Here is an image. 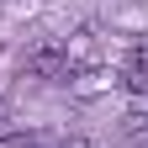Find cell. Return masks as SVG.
<instances>
[{
	"label": "cell",
	"mask_w": 148,
	"mask_h": 148,
	"mask_svg": "<svg viewBox=\"0 0 148 148\" xmlns=\"http://www.w3.org/2000/svg\"><path fill=\"white\" fill-rule=\"evenodd\" d=\"M21 74H27V79H48V85L69 79V53H64V42H53V37H42V42H37V48L27 53Z\"/></svg>",
	"instance_id": "1"
},
{
	"label": "cell",
	"mask_w": 148,
	"mask_h": 148,
	"mask_svg": "<svg viewBox=\"0 0 148 148\" xmlns=\"http://www.w3.org/2000/svg\"><path fill=\"white\" fill-rule=\"evenodd\" d=\"M122 85L132 95H148V42H132V53L122 64Z\"/></svg>",
	"instance_id": "2"
},
{
	"label": "cell",
	"mask_w": 148,
	"mask_h": 148,
	"mask_svg": "<svg viewBox=\"0 0 148 148\" xmlns=\"http://www.w3.org/2000/svg\"><path fill=\"white\" fill-rule=\"evenodd\" d=\"M122 132H127V138H143V132H148V111H143V106H132V111L122 116Z\"/></svg>",
	"instance_id": "3"
},
{
	"label": "cell",
	"mask_w": 148,
	"mask_h": 148,
	"mask_svg": "<svg viewBox=\"0 0 148 148\" xmlns=\"http://www.w3.org/2000/svg\"><path fill=\"white\" fill-rule=\"evenodd\" d=\"M0 148H42L37 132H0Z\"/></svg>",
	"instance_id": "4"
},
{
	"label": "cell",
	"mask_w": 148,
	"mask_h": 148,
	"mask_svg": "<svg viewBox=\"0 0 148 148\" xmlns=\"http://www.w3.org/2000/svg\"><path fill=\"white\" fill-rule=\"evenodd\" d=\"M58 148H95V143H90L85 132H69V138H58Z\"/></svg>",
	"instance_id": "5"
},
{
	"label": "cell",
	"mask_w": 148,
	"mask_h": 148,
	"mask_svg": "<svg viewBox=\"0 0 148 148\" xmlns=\"http://www.w3.org/2000/svg\"><path fill=\"white\" fill-rule=\"evenodd\" d=\"M5 122H11V106H5V101H0V132H5Z\"/></svg>",
	"instance_id": "6"
}]
</instances>
